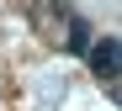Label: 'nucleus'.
Here are the masks:
<instances>
[{
	"mask_svg": "<svg viewBox=\"0 0 122 111\" xmlns=\"http://www.w3.org/2000/svg\"><path fill=\"white\" fill-rule=\"evenodd\" d=\"M85 58H90V69H96L101 79H117V74H122V42H112V37H106V42H90Z\"/></svg>",
	"mask_w": 122,
	"mask_h": 111,
	"instance_id": "obj_1",
	"label": "nucleus"
},
{
	"mask_svg": "<svg viewBox=\"0 0 122 111\" xmlns=\"http://www.w3.org/2000/svg\"><path fill=\"white\" fill-rule=\"evenodd\" d=\"M64 32H69L64 42H69L74 53H90V27H85V21H80V16H64Z\"/></svg>",
	"mask_w": 122,
	"mask_h": 111,
	"instance_id": "obj_2",
	"label": "nucleus"
},
{
	"mask_svg": "<svg viewBox=\"0 0 122 111\" xmlns=\"http://www.w3.org/2000/svg\"><path fill=\"white\" fill-rule=\"evenodd\" d=\"M117 106H122V85H117Z\"/></svg>",
	"mask_w": 122,
	"mask_h": 111,
	"instance_id": "obj_3",
	"label": "nucleus"
}]
</instances>
